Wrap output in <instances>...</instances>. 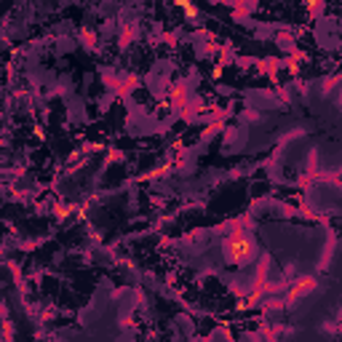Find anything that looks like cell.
<instances>
[{
  "mask_svg": "<svg viewBox=\"0 0 342 342\" xmlns=\"http://www.w3.org/2000/svg\"><path fill=\"white\" fill-rule=\"evenodd\" d=\"M251 254H254V243H251V238H246L240 233L230 235L227 243H224V256L233 265H246L251 259Z\"/></svg>",
  "mask_w": 342,
  "mask_h": 342,
  "instance_id": "cell-1",
  "label": "cell"
},
{
  "mask_svg": "<svg viewBox=\"0 0 342 342\" xmlns=\"http://www.w3.org/2000/svg\"><path fill=\"white\" fill-rule=\"evenodd\" d=\"M174 5H179V8L185 11L187 16H195V8H192V3H190V0H174Z\"/></svg>",
  "mask_w": 342,
  "mask_h": 342,
  "instance_id": "cell-2",
  "label": "cell"
}]
</instances>
